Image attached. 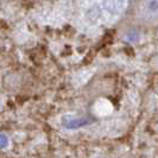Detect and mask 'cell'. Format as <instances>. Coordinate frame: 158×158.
<instances>
[{
	"mask_svg": "<svg viewBox=\"0 0 158 158\" xmlns=\"http://www.w3.org/2000/svg\"><path fill=\"white\" fill-rule=\"evenodd\" d=\"M138 15L143 22L155 24L158 22V0H140Z\"/></svg>",
	"mask_w": 158,
	"mask_h": 158,
	"instance_id": "6da1fadb",
	"label": "cell"
},
{
	"mask_svg": "<svg viewBox=\"0 0 158 158\" xmlns=\"http://www.w3.org/2000/svg\"><path fill=\"white\" fill-rule=\"evenodd\" d=\"M86 124H88V121L86 119H76V120H70L69 123H67L65 127H68V128H75V127L83 126Z\"/></svg>",
	"mask_w": 158,
	"mask_h": 158,
	"instance_id": "7a4b0ae2",
	"label": "cell"
},
{
	"mask_svg": "<svg viewBox=\"0 0 158 158\" xmlns=\"http://www.w3.org/2000/svg\"><path fill=\"white\" fill-rule=\"evenodd\" d=\"M4 139H6V138H4V135H0V148H2V144L1 143H2Z\"/></svg>",
	"mask_w": 158,
	"mask_h": 158,
	"instance_id": "3957f363",
	"label": "cell"
}]
</instances>
